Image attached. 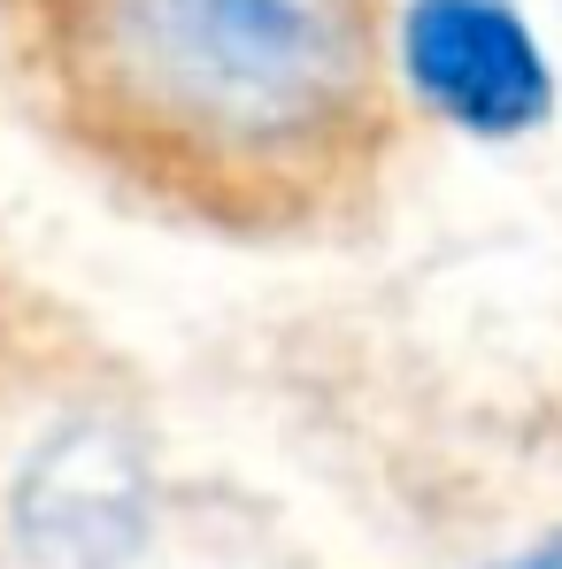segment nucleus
Wrapping results in <instances>:
<instances>
[{"label":"nucleus","instance_id":"nucleus-1","mask_svg":"<svg viewBox=\"0 0 562 569\" xmlns=\"http://www.w3.org/2000/svg\"><path fill=\"white\" fill-rule=\"evenodd\" d=\"M124 62L208 131H300L355 78V0H124Z\"/></svg>","mask_w":562,"mask_h":569},{"label":"nucleus","instance_id":"nucleus-2","mask_svg":"<svg viewBox=\"0 0 562 569\" xmlns=\"http://www.w3.org/2000/svg\"><path fill=\"white\" fill-rule=\"evenodd\" d=\"M401 47H408L416 93L477 139L532 131L555 100L548 54L509 0H416Z\"/></svg>","mask_w":562,"mask_h":569},{"label":"nucleus","instance_id":"nucleus-3","mask_svg":"<svg viewBox=\"0 0 562 569\" xmlns=\"http://www.w3.org/2000/svg\"><path fill=\"white\" fill-rule=\"evenodd\" d=\"M39 477H55L70 492V516L55 531L62 555H116V547L139 539V477H131L124 447H108V439H62Z\"/></svg>","mask_w":562,"mask_h":569},{"label":"nucleus","instance_id":"nucleus-4","mask_svg":"<svg viewBox=\"0 0 562 569\" xmlns=\"http://www.w3.org/2000/svg\"><path fill=\"white\" fill-rule=\"evenodd\" d=\"M516 569H562V539L548 547V555H532V562H516Z\"/></svg>","mask_w":562,"mask_h":569}]
</instances>
